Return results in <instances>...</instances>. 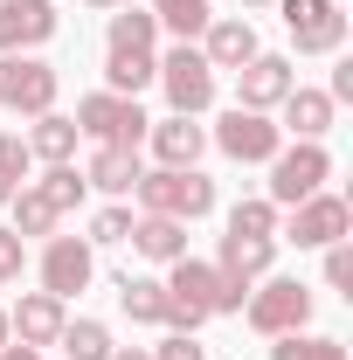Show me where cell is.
<instances>
[{
    "instance_id": "obj_11",
    "label": "cell",
    "mask_w": 353,
    "mask_h": 360,
    "mask_svg": "<svg viewBox=\"0 0 353 360\" xmlns=\"http://www.w3.org/2000/svg\"><path fill=\"white\" fill-rule=\"evenodd\" d=\"M35 270H42V291H49V298L70 305L77 291H90V277H97V250H90L84 236H49Z\"/></svg>"
},
{
    "instance_id": "obj_10",
    "label": "cell",
    "mask_w": 353,
    "mask_h": 360,
    "mask_svg": "<svg viewBox=\"0 0 353 360\" xmlns=\"http://www.w3.org/2000/svg\"><path fill=\"white\" fill-rule=\"evenodd\" d=\"M56 90H63V77L42 56H0V111L42 118V111H56Z\"/></svg>"
},
{
    "instance_id": "obj_21",
    "label": "cell",
    "mask_w": 353,
    "mask_h": 360,
    "mask_svg": "<svg viewBox=\"0 0 353 360\" xmlns=\"http://www.w3.org/2000/svg\"><path fill=\"white\" fill-rule=\"evenodd\" d=\"M270 264H277V243H257V236H222V250H215V270L236 277V284L270 277Z\"/></svg>"
},
{
    "instance_id": "obj_17",
    "label": "cell",
    "mask_w": 353,
    "mask_h": 360,
    "mask_svg": "<svg viewBox=\"0 0 353 360\" xmlns=\"http://www.w3.org/2000/svg\"><path fill=\"white\" fill-rule=\"evenodd\" d=\"M63 319H70V312H63V298L28 291V298L7 312V333H14L21 347H35V354H42V347H56V340H63Z\"/></svg>"
},
{
    "instance_id": "obj_4",
    "label": "cell",
    "mask_w": 353,
    "mask_h": 360,
    "mask_svg": "<svg viewBox=\"0 0 353 360\" xmlns=\"http://www.w3.org/2000/svg\"><path fill=\"white\" fill-rule=\"evenodd\" d=\"M326 180H333V153H326L319 139H284V146L270 153V187H264V201L291 208V201L319 194Z\"/></svg>"
},
{
    "instance_id": "obj_39",
    "label": "cell",
    "mask_w": 353,
    "mask_h": 360,
    "mask_svg": "<svg viewBox=\"0 0 353 360\" xmlns=\"http://www.w3.org/2000/svg\"><path fill=\"white\" fill-rule=\"evenodd\" d=\"M264 7H277V0H243V14H264Z\"/></svg>"
},
{
    "instance_id": "obj_33",
    "label": "cell",
    "mask_w": 353,
    "mask_h": 360,
    "mask_svg": "<svg viewBox=\"0 0 353 360\" xmlns=\"http://www.w3.org/2000/svg\"><path fill=\"white\" fill-rule=\"evenodd\" d=\"M21 270H28V243H21V236H14V229L0 222V284H14V277H21Z\"/></svg>"
},
{
    "instance_id": "obj_5",
    "label": "cell",
    "mask_w": 353,
    "mask_h": 360,
    "mask_svg": "<svg viewBox=\"0 0 353 360\" xmlns=\"http://www.w3.org/2000/svg\"><path fill=\"white\" fill-rule=\"evenodd\" d=\"M153 84L167 90V111H174V118H208V104H215V70H208V56H201L194 42L167 49Z\"/></svg>"
},
{
    "instance_id": "obj_3",
    "label": "cell",
    "mask_w": 353,
    "mask_h": 360,
    "mask_svg": "<svg viewBox=\"0 0 353 360\" xmlns=\"http://www.w3.org/2000/svg\"><path fill=\"white\" fill-rule=\"evenodd\" d=\"M312 284H298V277H257L250 284V298H243V319H250V333H264V340H277V333H305L312 326Z\"/></svg>"
},
{
    "instance_id": "obj_14",
    "label": "cell",
    "mask_w": 353,
    "mask_h": 360,
    "mask_svg": "<svg viewBox=\"0 0 353 360\" xmlns=\"http://www.w3.org/2000/svg\"><path fill=\"white\" fill-rule=\"evenodd\" d=\"M56 35V0H0V56H35Z\"/></svg>"
},
{
    "instance_id": "obj_34",
    "label": "cell",
    "mask_w": 353,
    "mask_h": 360,
    "mask_svg": "<svg viewBox=\"0 0 353 360\" xmlns=\"http://www.w3.org/2000/svg\"><path fill=\"white\" fill-rule=\"evenodd\" d=\"M153 360H208V347H201L194 333H167V340L153 347Z\"/></svg>"
},
{
    "instance_id": "obj_23",
    "label": "cell",
    "mask_w": 353,
    "mask_h": 360,
    "mask_svg": "<svg viewBox=\"0 0 353 360\" xmlns=\"http://www.w3.org/2000/svg\"><path fill=\"white\" fill-rule=\"evenodd\" d=\"M153 77H160V56H153V49H104V90L139 97Z\"/></svg>"
},
{
    "instance_id": "obj_8",
    "label": "cell",
    "mask_w": 353,
    "mask_h": 360,
    "mask_svg": "<svg viewBox=\"0 0 353 360\" xmlns=\"http://www.w3.org/2000/svg\"><path fill=\"white\" fill-rule=\"evenodd\" d=\"M208 146H215L222 160H236V167H270V153L284 146V132H277L270 111H243V104H229V111L215 118V132H208Z\"/></svg>"
},
{
    "instance_id": "obj_24",
    "label": "cell",
    "mask_w": 353,
    "mask_h": 360,
    "mask_svg": "<svg viewBox=\"0 0 353 360\" xmlns=\"http://www.w3.org/2000/svg\"><path fill=\"white\" fill-rule=\"evenodd\" d=\"M153 21L174 42H201V28L215 21V0H153Z\"/></svg>"
},
{
    "instance_id": "obj_27",
    "label": "cell",
    "mask_w": 353,
    "mask_h": 360,
    "mask_svg": "<svg viewBox=\"0 0 353 360\" xmlns=\"http://www.w3.org/2000/svg\"><path fill=\"white\" fill-rule=\"evenodd\" d=\"M70 360H111V326L104 319H63V340H56Z\"/></svg>"
},
{
    "instance_id": "obj_28",
    "label": "cell",
    "mask_w": 353,
    "mask_h": 360,
    "mask_svg": "<svg viewBox=\"0 0 353 360\" xmlns=\"http://www.w3.org/2000/svg\"><path fill=\"white\" fill-rule=\"evenodd\" d=\"M277 201H264V194H243L236 208H229V236H257V243H277Z\"/></svg>"
},
{
    "instance_id": "obj_16",
    "label": "cell",
    "mask_w": 353,
    "mask_h": 360,
    "mask_svg": "<svg viewBox=\"0 0 353 360\" xmlns=\"http://www.w3.org/2000/svg\"><path fill=\"white\" fill-rule=\"evenodd\" d=\"M146 146H153V160L160 167H201V153H208V125L201 118H153V132H146Z\"/></svg>"
},
{
    "instance_id": "obj_36",
    "label": "cell",
    "mask_w": 353,
    "mask_h": 360,
    "mask_svg": "<svg viewBox=\"0 0 353 360\" xmlns=\"http://www.w3.org/2000/svg\"><path fill=\"white\" fill-rule=\"evenodd\" d=\"M0 360H42V354H35V347H21V340H7V347H0Z\"/></svg>"
},
{
    "instance_id": "obj_20",
    "label": "cell",
    "mask_w": 353,
    "mask_h": 360,
    "mask_svg": "<svg viewBox=\"0 0 353 360\" xmlns=\"http://www.w3.org/2000/svg\"><path fill=\"white\" fill-rule=\"evenodd\" d=\"M111 291H118V312L132 319V326H167V284H160V277H132V270H118Z\"/></svg>"
},
{
    "instance_id": "obj_13",
    "label": "cell",
    "mask_w": 353,
    "mask_h": 360,
    "mask_svg": "<svg viewBox=\"0 0 353 360\" xmlns=\"http://www.w3.org/2000/svg\"><path fill=\"white\" fill-rule=\"evenodd\" d=\"M270 118H277V132H284V139H319V146H326V132L340 125V104H333L319 84H291V97H284Z\"/></svg>"
},
{
    "instance_id": "obj_7",
    "label": "cell",
    "mask_w": 353,
    "mask_h": 360,
    "mask_svg": "<svg viewBox=\"0 0 353 360\" xmlns=\"http://www.w3.org/2000/svg\"><path fill=\"white\" fill-rule=\"evenodd\" d=\"M77 132L97 139V146H146L153 118L139 111V97H118V90H90L77 97Z\"/></svg>"
},
{
    "instance_id": "obj_15",
    "label": "cell",
    "mask_w": 353,
    "mask_h": 360,
    "mask_svg": "<svg viewBox=\"0 0 353 360\" xmlns=\"http://www.w3.org/2000/svg\"><path fill=\"white\" fill-rule=\"evenodd\" d=\"M201 56H208V70H243V63H250V56H257V28H250V14H215V21H208V28H201Z\"/></svg>"
},
{
    "instance_id": "obj_30",
    "label": "cell",
    "mask_w": 353,
    "mask_h": 360,
    "mask_svg": "<svg viewBox=\"0 0 353 360\" xmlns=\"http://www.w3.org/2000/svg\"><path fill=\"white\" fill-rule=\"evenodd\" d=\"M28 167H35V160H28V139H21V132H0V208L28 187Z\"/></svg>"
},
{
    "instance_id": "obj_31",
    "label": "cell",
    "mask_w": 353,
    "mask_h": 360,
    "mask_svg": "<svg viewBox=\"0 0 353 360\" xmlns=\"http://www.w3.org/2000/svg\"><path fill=\"white\" fill-rule=\"evenodd\" d=\"M125 236H132V208H125V201H111V208H97V215H90V250H104V243H125Z\"/></svg>"
},
{
    "instance_id": "obj_26",
    "label": "cell",
    "mask_w": 353,
    "mask_h": 360,
    "mask_svg": "<svg viewBox=\"0 0 353 360\" xmlns=\"http://www.w3.org/2000/svg\"><path fill=\"white\" fill-rule=\"evenodd\" d=\"M7 208H14V222H7V229H14L21 243H28V236H56V222H63V215H56V208L42 201V187H35V180H28V187L7 201Z\"/></svg>"
},
{
    "instance_id": "obj_6",
    "label": "cell",
    "mask_w": 353,
    "mask_h": 360,
    "mask_svg": "<svg viewBox=\"0 0 353 360\" xmlns=\"http://www.w3.org/2000/svg\"><path fill=\"white\" fill-rule=\"evenodd\" d=\"M353 229V208L347 194H305V201H291L284 215H277V243H298V250H326V243H347Z\"/></svg>"
},
{
    "instance_id": "obj_37",
    "label": "cell",
    "mask_w": 353,
    "mask_h": 360,
    "mask_svg": "<svg viewBox=\"0 0 353 360\" xmlns=\"http://www.w3.org/2000/svg\"><path fill=\"white\" fill-rule=\"evenodd\" d=\"M111 360H153V347H111Z\"/></svg>"
},
{
    "instance_id": "obj_18",
    "label": "cell",
    "mask_w": 353,
    "mask_h": 360,
    "mask_svg": "<svg viewBox=\"0 0 353 360\" xmlns=\"http://www.w3.org/2000/svg\"><path fill=\"white\" fill-rule=\"evenodd\" d=\"M139 174H146L139 146H97V153H90V167H84V180L97 187V194H132Z\"/></svg>"
},
{
    "instance_id": "obj_40",
    "label": "cell",
    "mask_w": 353,
    "mask_h": 360,
    "mask_svg": "<svg viewBox=\"0 0 353 360\" xmlns=\"http://www.w3.org/2000/svg\"><path fill=\"white\" fill-rule=\"evenodd\" d=\"M7 340H14V333H7V312H0V347H7Z\"/></svg>"
},
{
    "instance_id": "obj_29",
    "label": "cell",
    "mask_w": 353,
    "mask_h": 360,
    "mask_svg": "<svg viewBox=\"0 0 353 360\" xmlns=\"http://www.w3.org/2000/svg\"><path fill=\"white\" fill-rule=\"evenodd\" d=\"M35 187H42V201L56 208V215H70V208H84V194H90V180L77 174V160H70V167H49V174L35 180Z\"/></svg>"
},
{
    "instance_id": "obj_25",
    "label": "cell",
    "mask_w": 353,
    "mask_h": 360,
    "mask_svg": "<svg viewBox=\"0 0 353 360\" xmlns=\"http://www.w3.org/2000/svg\"><path fill=\"white\" fill-rule=\"evenodd\" d=\"M104 49H160V21H153V7H111Z\"/></svg>"
},
{
    "instance_id": "obj_1",
    "label": "cell",
    "mask_w": 353,
    "mask_h": 360,
    "mask_svg": "<svg viewBox=\"0 0 353 360\" xmlns=\"http://www.w3.org/2000/svg\"><path fill=\"white\" fill-rule=\"evenodd\" d=\"M132 194H139V215H174V222L215 215V180L201 167H146Z\"/></svg>"
},
{
    "instance_id": "obj_19",
    "label": "cell",
    "mask_w": 353,
    "mask_h": 360,
    "mask_svg": "<svg viewBox=\"0 0 353 360\" xmlns=\"http://www.w3.org/2000/svg\"><path fill=\"white\" fill-rule=\"evenodd\" d=\"M132 243L146 264H174V257H187V222H174V215H132Z\"/></svg>"
},
{
    "instance_id": "obj_35",
    "label": "cell",
    "mask_w": 353,
    "mask_h": 360,
    "mask_svg": "<svg viewBox=\"0 0 353 360\" xmlns=\"http://www.w3.org/2000/svg\"><path fill=\"white\" fill-rule=\"evenodd\" d=\"M298 360H347V347L333 333H298Z\"/></svg>"
},
{
    "instance_id": "obj_2",
    "label": "cell",
    "mask_w": 353,
    "mask_h": 360,
    "mask_svg": "<svg viewBox=\"0 0 353 360\" xmlns=\"http://www.w3.org/2000/svg\"><path fill=\"white\" fill-rule=\"evenodd\" d=\"M222 319V270L208 257H174L167 264V333H201Z\"/></svg>"
},
{
    "instance_id": "obj_32",
    "label": "cell",
    "mask_w": 353,
    "mask_h": 360,
    "mask_svg": "<svg viewBox=\"0 0 353 360\" xmlns=\"http://www.w3.org/2000/svg\"><path fill=\"white\" fill-rule=\"evenodd\" d=\"M326 291H347L353 298V236L347 243H326Z\"/></svg>"
},
{
    "instance_id": "obj_22",
    "label": "cell",
    "mask_w": 353,
    "mask_h": 360,
    "mask_svg": "<svg viewBox=\"0 0 353 360\" xmlns=\"http://www.w3.org/2000/svg\"><path fill=\"white\" fill-rule=\"evenodd\" d=\"M77 118H63V111H42L35 125H28V160H42V167H70L77 160Z\"/></svg>"
},
{
    "instance_id": "obj_38",
    "label": "cell",
    "mask_w": 353,
    "mask_h": 360,
    "mask_svg": "<svg viewBox=\"0 0 353 360\" xmlns=\"http://www.w3.org/2000/svg\"><path fill=\"white\" fill-rule=\"evenodd\" d=\"M84 7H104V14H111V7H139V0H84Z\"/></svg>"
},
{
    "instance_id": "obj_12",
    "label": "cell",
    "mask_w": 353,
    "mask_h": 360,
    "mask_svg": "<svg viewBox=\"0 0 353 360\" xmlns=\"http://www.w3.org/2000/svg\"><path fill=\"white\" fill-rule=\"evenodd\" d=\"M291 84H298V63L277 56V49H257V56L236 70V104H243V111H277V104L291 97Z\"/></svg>"
},
{
    "instance_id": "obj_9",
    "label": "cell",
    "mask_w": 353,
    "mask_h": 360,
    "mask_svg": "<svg viewBox=\"0 0 353 360\" xmlns=\"http://www.w3.org/2000/svg\"><path fill=\"white\" fill-rule=\"evenodd\" d=\"M284 28H291V56H340L347 49V14L340 0H277Z\"/></svg>"
}]
</instances>
